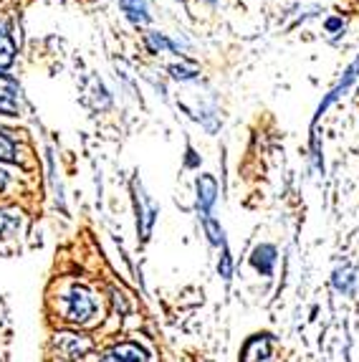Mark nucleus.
I'll return each mask as SVG.
<instances>
[{
  "label": "nucleus",
  "instance_id": "f3484780",
  "mask_svg": "<svg viewBox=\"0 0 359 362\" xmlns=\"http://www.w3.org/2000/svg\"><path fill=\"white\" fill-rule=\"evenodd\" d=\"M344 18H339V16H329V18L324 21V30H326V33H334V36H344Z\"/></svg>",
  "mask_w": 359,
  "mask_h": 362
},
{
  "label": "nucleus",
  "instance_id": "1a4fd4ad",
  "mask_svg": "<svg viewBox=\"0 0 359 362\" xmlns=\"http://www.w3.org/2000/svg\"><path fill=\"white\" fill-rule=\"evenodd\" d=\"M354 286H357V269L349 264L336 266L331 272V289L336 294H354Z\"/></svg>",
  "mask_w": 359,
  "mask_h": 362
},
{
  "label": "nucleus",
  "instance_id": "0eeeda50",
  "mask_svg": "<svg viewBox=\"0 0 359 362\" xmlns=\"http://www.w3.org/2000/svg\"><path fill=\"white\" fill-rule=\"evenodd\" d=\"M251 266L253 272L258 274V276H273L276 272V261H278V248L273 246V243H258L256 248H253L251 254Z\"/></svg>",
  "mask_w": 359,
  "mask_h": 362
},
{
  "label": "nucleus",
  "instance_id": "f8f14e48",
  "mask_svg": "<svg viewBox=\"0 0 359 362\" xmlns=\"http://www.w3.org/2000/svg\"><path fill=\"white\" fill-rule=\"evenodd\" d=\"M16 61V43L11 38V28L3 18H0V71H6Z\"/></svg>",
  "mask_w": 359,
  "mask_h": 362
},
{
  "label": "nucleus",
  "instance_id": "7ed1b4c3",
  "mask_svg": "<svg viewBox=\"0 0 359 362\" xmlns=\"http://www.w3.org/2000/svg\"><path fill=\"white\" fill-rule=\"evenodd\" d=\"M357 78H359V56L352 61V64H349L347 69H344V74H341V78H339V81H336V84L331 86L329 91H326V97H324L322 102H319L317 112H314V119H312V129L317 127V122L322 119L324 115H326V109H329L331 104H334L339 97H344V94H347L349 89H352V86H354V81H357Z\"/></svg>",
  "mask_w": 359,
  "mask_h": 362
},
{
  "label": "nucleus",
  "instance_id": "ddd939ff",
  "mask_svg": "<svg viewBox=\"0 0 359 362\" xmlns=\"http://www.w3.org/2000/svg\"><path fill=\"white\" fill-rule=\"evenodd\" d=\"M144 43H147V49L150 54H162V51H175V54H182V46L172 38H167L165 33H157V30H150L147 36H144Z\"/></svg>",
  "mask_w": 359,
  "mask_h": 362
},
{
  "label": "nucleus",
  "instance_id": "aec40b11",
  "mask_svg": "<svg viewBox=\"0 0 359 362\" xmlns=\"http://www.w3.org/2000/svg\"><path fill=\"white\" fill-rule=\"evenodd\" d=\"M8 182H11V173H8V170L0 165V195L8 190Z\"/></svg>",
  "mask_w": 359,
  "mask_h": 362
},
{
  "label": "nucleus",
  "instance_id": "39448f33",
  "mask_svg": "<svg viewBox=\"0 0 359 362\" xmlns=\"http://www.w3.org/2000/svg\"><path fill=\"white\" fill-rule=\"evenodd\" d=\"M195 193H198V213L213 216V208L218 203V180L208 173L195 177Z\"/></svg>",
  "mask_w": 359,
  "mask_h": 362
},
{
  "label": "nucleus",
  "instance_id": "423d86ee",
  "mask_svg": "<svg viewBox=\"0 0 359 362\" xmlns=\"http://www.w3.org/2000/svg\"><path fill=\"white\" fill-rule=\"evenodd\" d=\"M20 107H23V102H20V86L11 76L0 74V115L18 117Z\"/></svg>",
  "mask_w": 359,
  "mask_h": 362
},
{
  "label": "nucleus",
  "instance_id": "6e6552de",
  "mask_svg": "<svg viewBox=\"0 0 359 362\" xmlns=\"http://www.w3.org/2000/svg\"><path fill=\"white\" fill-rule=\"evenodd\" d=\"M99 362H150V355H147L144 347H139L134 342H119L114 344V347H109L99 357Z\"/></svg>",
  "mask_w": 359,
  "mask_h": 362
},
{
  "label": "nucleus",
  "instance_id": "9d476101",
  "mask_svg": "<svg viewBox=\"0 0 359 362\" xmlns=\"http://www.w3.org/2000/svg\"><path fill=\"white\" fill-rule=\"evenodd\" d=\"M119 8L126 16V21L134 25H147L152 21L150 3L147 0H119Z\"/></svg>",
  "mask_w": 359,
  "mask_h": 362
},
{
  "label": "nucleus",
  "instance_id": "a211bd4d",
  "mask_svg": "<svg viewBox=\"0 0 359 362\" xmlns=\"http://www.w3.org/2000/svg\"><path fill=\"white\" fill-rule=\"evenodd\" d=\"M16 226H18V221L13 218V213L0 211V235H6V233H11V230H16Z\"/></svg>",
  "mask_w": 359,
  "mask_h": 362
},
{
  "label": "nucleus",
  "instance_id": "f03ea898",
  "mask_svg": "<svg viewBox=\"0 0 359 362\" xmlns=\"http://www.w3.org/2000/svg\"><path fill=\"white\" fill-rule=\"evenodd\" d=\"M132 198H134V213H137V230L142 235V241H147L152 235V228H155V221H157V203L150 198V195L144 193L142 182L134 177L132 180Z\"/></svg>",
  "mask_w": 359,
  "mask_h": 362
},
{
  "label": "nucleus",
  "instance_id": "2eb2a0df",
  "mask_svg": "<svg viewBox=\"0 0 359 362\" xmlns=\"http://www.w3.org/2000/svg\"><path fill=\"white\" fill-rule=\"evenodd\" d=\"M218 274L225 284H230L233 279V256H230V248H223L220 251V261H218Z\"/></svg>",
  "mask_w": 359,
  "mask_h": 362
},
{
  "label": "nucleus",
  "instance_id": "f257e3e1",
  "mask_svg": "<svg viewBox=\"0 0 359 362\" xmlns=\"http://www.w3.org/2000/svg\"><path fill=\"white\" fill-rule=\"evenodd\" d=\"M61 309H64V320L71 325H86L96 314L94 294L84 286L73 284L66 294L61 296Z\"/></svg>",
  "mask_w": 359,
  "mask_h": 362
},
{
  "label": "nucleus",
  "instance_id": "9b49d317",
  "mask_svg": "<svg viewBox=\"0 0 359 362\" xmlns=\"http://www.w3.org/2000/svg\"><path fill=\"white\" fill-rule=\"evenodd\" d=\"M200 223H203L205 238L213 248H228V238H225V228L220 226V221L213 216H200Z\"/></svg>",
  "mask_w": 359,
  "mask_h": 362
},
{
  "label": "nucleus",
  "instance_id": "20e7f679",
  "mask_svg": "<svg viewBox=\"0 0 359 362\" xmlns=\"http://www.w3.org/2000/svg\"><path fill=\"white\" fill-rule=\"evenodd\" d=\"M273 357V334L256 332L246 339L240 350V362H271Z\"/></svg>",
  "mask_w": 359,
  "mask_h": 362
},
{
  "label": "nucleus",
  "instance_id": "6ab92c4d",
  "mask_svg": "<svg viewBox=\"0 0 359 362\" xmlns=\"http://www.w3.org/2000/svg\"><path fill=\"white\" fill-rule=\"evenodd\" d=\"M200 163H203V160H200V155L192 150V145L187 142V145H185V168L195 170V168H200Z\"/></svg>",
  "mask_w": 359,
  "mask_h": 362
},
{
  "label": "nucleus",
  "instance_id": "4468645a",
  "mask_svg": "<svg viewBox=\"0 0 359 362\" xmlns=\"http://www.w3.org/2000/svg\"><path fill=\"white\" fill-rule=\"evenodd\" d=\"M0 163H18V145L0 129Z\"/></svg>",
  "mask_w": 359,
  "mask_h": 362
},
{
  "label": "nucleus",
  "instance_id": "412c9836",
  "mask_svg": "<svg viewBox=\"0 0 359 362\" xmlns=\"http://www.w3.org/2000/svg\"><path fill=\"white\" fill-rule=\"evenodd\" d=\"M205 3H210V6H216V3H218V0H205Z\"/></svg>",
  "mask_w": 359,
  "mask_h": 362
},
{
  "label": "nucleus",
  "instance_id": "dca6fc26",
  "mask_svg": "<svg viewBox=\"0 0 359 362\" xmlns=\"http://www.w3.org/2000/svg\"><path fill=\"white\" fill-rule=\"evenodd\" d=\"M167 71H170V76H172L175 81H195V78L200 76L198 69H187V66H180V64H172Z\"/></svg>",
  "mask_w": 359,
  "mask_h": 362
}]
</instances>
